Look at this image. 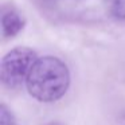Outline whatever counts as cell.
<instances>
[{
  "label": "cell",
  "mask_w": 125,
  "mask_h": 125,
  "mask_svg": "<svg viewBox=\"0 0 125 125\" xmlns=\"http://www.w3.org/2000/svg\"><path fill=\"white\" fill-rule=\"evenodd\" d=\"M38 61L34 50L28 47H15L8 51L0 63V79L8 89H19Z\"/></svg>",
  "instance_id": "cell-2"
},
{
  "label": "cell",
  "mask_w": 125,
  "mask_h": 125,
  "mask_svg": "<svg viewBox=\"0 0 125 125\" xmlns=\"http://www.w3.org/2000/svg\"><path fill=\"white\" fill-rule=\"evenodd\" d=\"M110 11L114 18L125 20V0H112Z\"/></svg>",
  "instance_id": "cell-5"
},
{
  "label": "cell",
  "mask_w": 125,
  "mask_h": 125,
  "mask_svg": "<svg viewBox=\"0 0 125 125\" xmlns=\"http://www.w3.org/2000/svg\"><path fill=\"white\" fill-rule=\"evenodd\" d=\"M26 19L18 10L3 8L1 11V35L4 39L18 35L24 28Z\"/></svg>",
  "instance_id": "cell-3"
},
{
  "label": "cell",
  "mask_w": 125,
  "mask_h": 125,
  "mask_svg": "<svg viewBox=\"0 0 125 125\" xmlns=\"http://www.w3.org/2000/svg\"><path fill=\"white\" fill-rule=\"evenodd\" d=\"M31 97L41 102H54L66 94L70 86V71L57 57L38 58L26 82Z\"/></svg>",
  "instance_id": "cell-1"
},
{
  "label": "cell",
  "mask_w": 125,
  "mask_h": 125,
  "mask_svg": "<svg viewBox=\"0 0 125 125\" xmlns=\"http://www.w3.org/2000/svg\"><path fill=\"white\" fill-rule=\"evenodd\" d=\"M0 125H18L14 114L4 104L0 105Z\"/></svg>",
  "instance_id": "cell-4"
}]
</instances>
